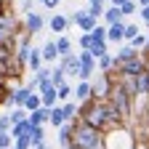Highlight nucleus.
<instances>
[{"label":"nucleus","instance_id":"f257e3e1","mask_svg":"<svg viewBox=\"0 0 149 149\" xmlns=\"http://www.w3.org/2000/svg\"><path fill=\"white\" fill-rule=\"evenodd\" d=\"M101 146H107L104 130L93 128V125H88L83 120L72 123V144H69V149H101Z\"/></svg>","mask_w":149,"mask_h":149},{"label":"nucleus","instance_id":"f03ea898","mask_svg":"<svg viewBox=\"0 0 149 149\" xmlns=\"http://www.w3.org/2000/svg\"><path fill=\"white\" fill-rule=\"evenodd\" d=\"M112 104H115L117 109H120V115L125 117V123H128V117L133 115V101L139 99V96H133L125 85H120L117 80H115V85H112V91H109V96H107Z\"/></svg>","mask_w":149,"mask_h":149},{"label":"nucleus","instance_id":"7ed1b4c3","mask_svg":"<svg viewBox=\"0 0 149 149\" xmlns=\"http://www.w3.org/2000/svg\"><path fill=\"white\" fill-rule=\"evenodd\" d=\"M115 69H117L120 77H133V74H139V72H146V51H141L136 56H130V59L115 64Z\"/></svg>","mask_w":149,"mask_h":149},{"label":"nucleus","instance_id":"20e7f679","mask_svg":"<svg viewBox=\"0 0 149 149\" xmlns=\"http://www.w3.org/2000/svg\"><path fill=\"white\" fill-rule=\"evenodd\" d=\"M112 85H115V77H112L109 72L99 74L96 83H91V93H93V99H107V96H109V91H112Z\"/></svg>","mask_w":149,"mask_h":149},{"label":"nucleus","instance_id":"39448f33","mask_svg":"<svg viewBox=\"0 0 149 149\" xmlns=\"http://www.w3.org/2000/svg\"><path fill=\"white\" fill-rule=\"evenodd\" d=\"M77 61H80V67H77V77H80V80H91L93 69H96V59L91 56L88 48H83V53H77Z\"/></svg>","mask_w":149,"mask_h":149},{"label":"nucleus","instance_id":"423d86ee","mask_svg":"<svg viewBox=\"0 0 149 149\" xmlns=\"http://www.w3.org/2000/svg\"><path fill=\"white\" fill-rule=\"evenodd\" d=\"M69 22H74V24H77L83 32H91L93 27H96V22H99V19H96V16H91L88 11H77V13L69 19Z\"/></svg>","mask_w":149,"mask_h":149},{"label":"nucleus","instance_id":"0eeeda50","mask_svg":"<svg viewBox=\"0 0 149 149\" xmlns=\"http://www.w3.org/2000/svg\"><path fill=\"white\" fill-rule=\"evenodd\" d=\"M130 85H133V93H136V96L144 99L146 93H149V72H139V74H133Z\"/></svg>","mask_w":149,"mask_h":149},{"label":"nucleus","instance_id":"6e6552de","mask_svg":"<svg viewBox=\"0 0 149 149\" xmlns=\"http://www.w3.org/2000/svg\"><path fill=\"white\" fill-rule=\"evenodd\" d=\"M59 59H61V69H64V74H77V67H80V61H77V53H61L59 56Z\"/></svg>","mask_w":149,"mask_h":149},{"label":"nucleus","instance_id":"1a4fd4ad","mask_svg":"<svg viewBox=\"0 0 149 149\" xmlns=\"http://www.w3.org/2000/svg\"><path fill=\"white\" fill-rule=\"evenodd\" d=\"M43 27H45L43 16L35 13V11H27V32L29 35H37V32H43Z\"/></svg>","mask_w":149,"mask_h":149},{"label":"nucleus","instance_id":"9d476101","mask_svg":"<svg viewBox=\"0 0 149 149\" xmlns=\"http://www.w3.org/2000/svg\"><path fill=\"white\" fill-rule=\"evenodd\" d=\"M123 29H125L123 19H117V22L107 24V40H112V43H120V40H123Z\"/></svg>","mask_w":149,"mask_h":149},{"label":"nucleus","instance_id":"9b49d317","mask_svg":"<svg viewBox=\"0 0 149 149\" xmlns=\"http://www.w3.org/2000/svg\"><path fill=\"white\" fill-rule=\"evenodd\" d=\"M27 136H29V146H37V149H40V146H45V141H43V139H45L43 125H32Z\"/></svg>","mask_w":149,"mask_h":149},{"label":"nucleus","instance_id":"f8f14e48","mask_svg":"<svg viewBox=\"0 0 149 149\" xmlns=\"http://www.w3.org/2000/svg\"><path fill=\"white\" fill-rule=\"evenodd\" d=\"M72 93H74V101H88V99H93V93H91V80H80L77 88H74Z\"/></svg>","mask_w":149,"mask_h":149},{"label":"nucleus","instance_id":"ddd939ff","mask_svg":"<svg viewBox=\"0 0 149 149\" xmlns=\"http://www.w3.org/2000/svg\"><path fill=\"white\" fill-rule=\"evenodd\" d=\"M72 123H74V120H64V123L59 125V144H61V146H69V144H72Z\"/></svg>","mask_w":149,"mask_h":149},{"label":"nucleus","instance_id":"4468645a","mask_svg":"<svg viewBox=\"0 0 149 149\" xmlns=\"http://www.w3.org/2000/svg\"><path fill=\"white\" fill-rule=\"evenodd\" d=\"M48 27H51V32H67L69 19L61 16V13H53V16H51V22H48Z\"/></svg>","mask_w":149,"mask_h":149},{"label":"nucleus","instance_id":"2eb2a0df","mask_svg":"<svg viewBox=\"0 0 149 149\" xmlns=\"http://www.w3.org/2000/svg\"><path fill=\"white\" fill-rule=\"evenodd\" d=\"M40 59H43V61H56V59H59V48H56V40H48V43L43 45Z\"/></svg>","mask_w":149,"mask_h":149},{"label":"nucleus","instance_id":"dca6fc26","mask_svg":"<svg viewBox=\"0 0 149 149\" xmlns=\"http://www.w3.org/2000/svg\"><path fill=\"white\" fill-rule=\"evenodd\" d=\"M48 125H53V128H59L61 123H64V115H61V107L59 104H53V107H48V120H45Z\"/></svg>","mask_w":149,"mask_h":149},{"label":"nucleus","instance_id":"f3484780","mask_svg":"<svg viewBox=\"0 0 149 149\" xmlns=\"http://www.w3.org/2000/svg\"><path fill=\"white\" fill-rule=\"evenodd\" d=\"M77 101H69V99H64V104H61V115H64V120H74L77 117Z\"/></svg>","mask_w":149,"mask_h":149},{"label":"nucleus","instance_id":"a211bd4d","mask_svg":"<svg viewBox=\"0 0 149 149\" xmlns=\"http://www.w3.org/2000/svg\"><path fill=\"white\" fill-rule=\"evenodd\" d=\"M29 91L32 88H16V91H11V101L16 104V107H24V101H27V96H29Z\"/></svg>","mask_w":149,"mask_h":149},{"label":"nucleus","instance_id":"6ab92c4d","mask_svg":"<svg viewBox=\"0 0 149 149\" xmlns=\"http://www.w3.org/2000/svg\"><path fill=\"white\" fill-rule=\"evenodd\" d=\"M27 67L32 69V72H37L43 67V59H40V51H32L29 48V53H27Z\"/></svg>","mask_w":149,"mask_h":149},{"label":"nucleus","instance_id":"aec40b11","mask_svg":"<svg viewBox=\"0 0 149 149\" xmlns=\"http://www.w3.org/2000/svg\"><path fill=\"white\" fill-rule=\"evenodd\" d=\"M101 16H104V24H112V22H117V19H123V13H120V8H117V6L104 8V11H101Z\"/></svg>","mask_w":149,"mask_h":149},{"label":"nucleus","instance_id":"412c9836","mask_svg":"<svg viewBox=\"0 0 149 149\" xmlns=\"http://www.w3.org/2000/svg\"><path fill=\"white\" fill-rule=\"evenodd\" d=\"M99 59V67H101V72H109V69H115V59H112V53L107 51V53H101V56H96Z\"/></svg>","mask_w":149,"mask_h":149},{"label":"nucleus","instance_id":"4be33fe9","mask_svg":"<svg viewBox=\"0 0 149 149\" xmlns=\"http://www.w3.org/2000/svg\"><path fill=\"white\" fill-rule=\"evenodd\" d=\"M48 77H51V83H53V85H61V83H67V80H64L67 74H64V69H61V67L48 69Z\"/></svg>","mask_w":149,"mask_h":149},{"label":"nucleus","instance_id":"5701e85b","mask_svg":"<svg viewBox=\"0 0 149 149\" xmlns=\"http://www.w3.org/2000/svg\"><path fill=\"white\" fill-rule=\"evenodd\" d=\"M35 107H43V104H40V93H37V91H29V96H27V101H24V109L29 112V109H35Z\"/></svg>","mask_w":149,"mask_h":149},{"label":"nucleus","instance_id":"b1692460","mask_svg":"<svg viewBox=\"0 0 149 149\" xmlns=\"http://www.w3.org/2000/svg\"><path fill=\"white\" fill-rule=\"evenodd\" d=\"M88 51H91L93 59H96V56H101V53H107V40H93Z\"/></svg>","mask_w":149,"mask_h":149},{"label":"nucleus","instance_id":"393cba45","mask_svg":"<svg viewBox=\"0 0 149 149\" xmlns=\"http://www.w3.org/2000/svg\"><path fill=\"white\" fill-rule=\"evenodd\" d=\"M130 45H133L136 51H146V35H144V32L133 35V37H130Z\"/></svg>","mask_w":149,"mask_h":149},{"label":"nucleus","instance_id":"a878e982","mask_svg":"<svg viewBox=\"0 0 149 149\" xmlns=\"http://www.w3.org/2000/svg\"><path fill=\"white\" fill-rule=\"evenodd\" d=\"M117 8H120V13H123V16H130V13H136L139 3H136V0H125V3H123V6H117Z\"/></svg>","mask_w":149,"mask_h":149},{"label":"nucleus","instance_id":"bb28decb","mask_svg":"<svg viewBox=\"0 0 149 149\" xmlns=\"http://www.w3.org/2000/svg\"><path fill=\"white\" fill-rule=\"evenodd\" d=\"M56 48H59V56L69 53L72 51V40H69V37H59V40H56Z\"/></svg>","mask_w":149,"mask_h":149},{"label":"nucleus","instance_id":"cd10ccee","mask_svg":"<svg viewBox=\"0 0 149 149\" xmlns=\"http://www.w3.org/2000/svg\"><path fill=\"white\" fill-rule=\"evenodd\" d=\"M91 37H93V40H107V27H101V24L96 22V27L91 29Z\"/></svg>","mask_w":149,"mask_h":149},{"label":"nucleus","instance_id":"c85d7f7f","mask_svg":"<svg viewBox=\"0 0 149 149\" xmlns=\"http://www.w3.org/2000/svg\"><path fill=\"white\" fill-rule=\"evenodd\" d=\"M8 117H11V123H19V120H24V117H27V109H24V107H16Z\"/></svg>","mask_w":149,"mask_h":149},{"label":"nucleus","instance_id":"c756f323","mask_svg":"<svg viewBox=\"0 0 149 149\" xmlns=\"http://www.w3.org/2000/svg\"><path fill=\"white\" fill-rule=\"evenodd\" d=\"M13 146H16V149H29V136H27V133H24V136H16V139H13Z\"/></svg>","mask_w":149,"mask_h":149},{"label":"nucleus","instance_id":"7c9ffc66","mask_svg":"<svg viewBox=\"0 0 149 149\" xmlns=\"http://www.w3.org/2000/svg\"><path fill=\"white\" fill-rule=\"evenodd\" d=\"M11 144H13L11 133H8V130H0V149H8Z\"/></svg>","mask_w":149,"mask_h":149},{"label":"nucleus","instance_id":"2f4dec72","mask_svg":"<svg viewBox=\"0 0 149 149\" xmlns=\"http://www.w3.org/2000/svg\"><path fill=\"white\" fill-rule=\"evenodd\" d=\"M8 77H13V74H11V64L0 61V80H8Z\"/></svg>","mask_w":149,"mask_h":149},{"label":"nucleus","instance_id":"473e14b6","mask_svg":"<svg viewBox=\"0 0 149 149\" xmlns=\"http://www.w3.org/2000/svg\"><path fill=\"white\" fill-rule=\"evenodd\" d=\"M91 43H93L91 32H83V37H80V48H91Z\"/></svg>","mask_w":149,"mask_h":149},{"label":"nucleus","instance_id":"72a5a7b5","mask_svg":"<svg viewBox=\"0 0 149 149\" xmlns=\"http://www.w3.org/2000/svg\"><path fill=\"white\" fill-rule=\"evenodd\" d=\"M139 19H141V22H146V19H149V6H141V8H139Z\"/></svg>","mask_w":149,"mask_h":149},{"label":"nucleus","instance_id":"f704fd0d","mask_svg":"<svg viewBox=\"0 0 149 149\" xmlns=\"http://www.w3.org/2000/svg\"><path fill=\"white\" fill-rule=\"evenodd\" d=\"M11 128V117L6 115V117H0V130H8Z\"/></svg>","mask_w":149,"mask_h":149},{"label":"nucleus","instance_id":"c9c22d12","mask_svg":"<svg viewBox=\"0 0 149 149\" xmlns=\"http://www.w3.org/2000/svg\"><path fill=\"white\" fill-rule=\"evenodd\" d=\"M43 6H45V8H51V11H53V8H56V6H59V0H43Z\"/></svg>","mask_w":149,"mask_h":149},{"label":"nucleus","instance_id":"e433bc0d","mask_svg":"<svg viewBox=\"0 0 149 149\" xmlns=\"http://www.w3.org/2000/svg\"><path fill=\"white\" fill-rule=\"evenodd\" d=\"M109 3H112V6H123L125 0H109Z\"/></svg>","mask_w":149,"mask_h":149},{"label":"nucleus","instance_id":"4c0bfd02","mask_svg":"<svg viewBox=\"0 0 149 149\" xmlns=\"http://www.w3.org/2000/svg\"><path fill=\"white\" fill-rule=\"evenodd\" d=\"M136 3H139V6H149V0H136Z\"/></svg>","mask_w":149,"mask_h":149},{"label":"nucleus","instance_id":"58836bf2","mask_svg":"<svg viewBox=\"0 0 149 149\" xmlns=\"http://www.w3.org/2000/svg\"><path fill=\"white\" fill-rule=\"evenodd\" d=\"M0 11H6V0H0Z\"/></svg>","mask_w":149,"mask_h":149},{"label":"nucleus","instance_id":"ea45409f","mask_svg":"<svg viewBox=\"0 0 149 149\" xmlns=\"http://www.w3.org/2000/svg\"><path fill=\"white\" fill-rule=\"evenodd\" d=\"M40 3H43V0H40Z\"/></svg>","mask_w":149,"mask_h":149}]
</instances>
